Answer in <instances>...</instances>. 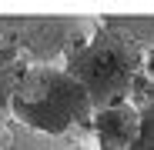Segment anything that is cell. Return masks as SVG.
<instances>
[{
  "instance_id": "obj_1",
  "label": "cell",
  "mask_w": 154,
  "mask_h": 150,
  "mask_svg": "<svg viewBox=\"0 0 154 150\" xmlns=\"http://www.w3.org/2000/svg\"><path fill=\"white\" fill-rule=\"evenodd\" d=\"M10 117L44 134H70L91 127L94 107L64 67L27 63L10 93Z\"/></svg>"
},
{
  "instance_id": "obj_2",
  "label": "cell",
  "mask_w": 154,
  "mask_h": 150,
  "mask_svg": "<svg viewBox=\"0 0 154 150\" xmlns=\"http://www.w3.org/2000/svg\"><path fill=\"white\" fill-rule=\"evenodd\" d=\"M60 67L84 87L91 107L97 113L104 107L121 104V100H131L134 84L144 70V54L100 23L97 34L84 47H77Z\"/></svg>"
},
{
  "instance_id": "obj_3",
  "label": "cell",
  "mask_w": 154,
  "mask_h": 150,
  "mask_svg": "<svg viewBox=\"0 0 154 150\" xmlns=\"http://www.w3.org/2000/svg\"><path fill=\"white\" fill-rule=\"evenodd\" d=\"M100 27V13H0L4 37L23 63L60 67Z\"/></svg>"
},
{
  "instance_id": "obj_4",
  "label": "cell",
  "mask_w": 154,
  "mask_h": 150,
  "mask_svg": "<svg viewBox=\"0 0 154 150\" xmlns=\"http://www.w3.org/2000/svg\"><path fill=\"white\" fill-rule=\"evenodd\" d=\"M0 150H100L91 127L70 134H44L14 117H0Z\"/></svg>"
},
{
  "instance_id": "obj_5",
  "label": "cell",
  "mask_w": 154,
  "mask_h": 150,
  "mask_svg": "<svg viewBox=\"0 0 154 150\" xmlns=\"http://www.w3.org/2000/svg\"><path fill=\"white\" fill-rule=\"evenodd\" d=\"M100 23L144 57L154 50V13H100Z\"/></svg>"
},
{
  "instance_id": "obj_6",
  "label": "cell",
  "mask_w": 154,
  "mask_h": 150,
  "mask_svg": "<svg viewBox=\"0 0 154 150\" xmlns=\"http://www.w3.org/2000/svg\"><path fill=\"white\" fill-rule=\"evenodd\" d=\"M131 150H154V97L141 107V134Z\"/></svg>"
},
{
  "instance_id": "obj_7",
  "label": "cell",
  "mask_w": 154,
  "mask_h": 150,
  "mask_svg": "<svg viewBox=\"0 0 154 150\" xmlns=\"http://www.w3.org/2000/svg\"><path fill=\"white\" fill-rule=\"evenodd\" d=\"M141 73H144V80H151V84H154V50L144 57V70H141Z\"/></svg>"
}]
</instances>
